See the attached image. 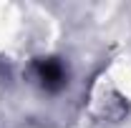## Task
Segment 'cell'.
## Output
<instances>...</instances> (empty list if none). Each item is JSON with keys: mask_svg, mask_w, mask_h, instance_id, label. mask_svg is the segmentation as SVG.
<instances>
[{"mask_svg": "<svg viewBox=\"0 0 131 128\" xmlns=\"http://www.w3.org/2000/svg\"><path fill=\"white\" fill-rule=\"evenodd\" d=\"M38 78L40 83L46 85V88H58V85H63V65L58 63V60H40L38 63Z\"/></svg>", "mask_w": 131, "mask_h": 128, "instance_id": "obj_1", "label": "cell"}]
</instances>
